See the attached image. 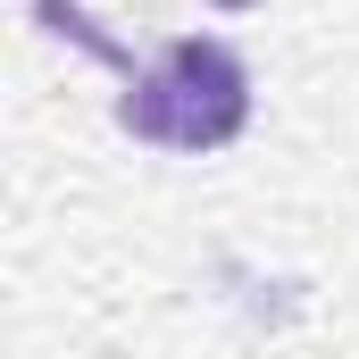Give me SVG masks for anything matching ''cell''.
<instances>
[{
    "mask_svg": "<svg viewBox=\"0 0 359 359\" xmlns=\"http://www.w3.org/2000/svg\"><path fill=\"white\" fill-rule=\"evenodd\" d=\"M251 117V76L226 42L209 34H184L168 42L134 84H126V126L142 142H168V151H217L234 142Z\"/></svg>",
    "mask_w": 359,
    "mask_h": 359,
    "instance_id": "obj_1",
    "label": "cell"
}]
</instances>
